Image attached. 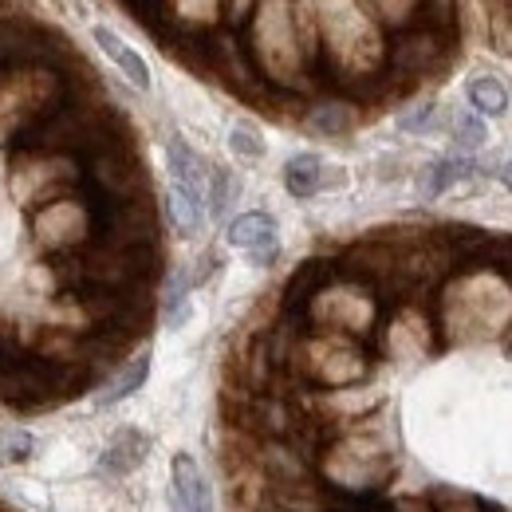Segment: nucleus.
I'll return each mask as SVG.
<instances>
[{"instance_id": "nucleus-1", "label": "nucleus", "mask_w": 512, "mask_h": 512, "mask_svg": "<svg viewBox=\"0 0 512 512\" xmlns=\"http://www.w3.org/2000/svg\"><path fill=\"white\" fill-rule=\"evenodd\" d=\"M241 426L296 453L280 512H512V406H453V426L406 446L367 414H316L284 394H253Z\"/></svg>"}, {"instance_id": "nucleus-2", "label": "nucleus", "mask_w": 512, "mask_h": 512, "mask_svg": "<svg viewBox=\"0 0 512 512\" xmlns=\"http://www.w3.org/2000/svg\"><path fill=\"white\" fill-rule=\"evenodd\" d=\"M442 52H446V44L434 28H414V32H402L390 44V67L398 75H426L442 60Z\"/></svg>"}, {"instance_id": "nucleus-3", "label": "nucleus", "mask_w": 512, "mask_h": 512, "mask_svg": "<svg viewBox=\"0 0 512 512\" xmlns=\"http://www.w3.org/2000/svg\"><path fill=\"white\" fill-rule=\"evenodd\" d=\"M229 241L253 256V264H272L276 253H280L276 221H272L268 213H241V217L229 225Z\"/></svg>"}, {"instance_id": "nucleus-4", "label": "nucleus", "mask_w": 512, "mask_h": 512, "mask_svg": "<svg viewBox=\"0 0 512 512\" xmlns=\"http://www.w3.org/2000/svg\"><path fill=\"white\" fill-rule=\"evenodd\" d=\"M166 162H170V178H174V186L186 190L190 197H197V201L205 205V197H209V190H213V178H209L205 162L193 154L182 138H170V146H166Z\"/></svg>"}, {"instance_id": "nucleus-5", "label": "nucleus", "mask_w": 512, "mask_h": 512, "mask_svg": "<svg viewBox=\"0 0 512 512\" xmlns=\"http://www.w3.org/2000/svg\"><path fill=\"white\" fill-rule=\"evenodd\" d=\"M174 512H213L209 481L201 477L190 453L174 457Z\"/></svg>"}, {"instance_id": "nucleus-6", "label": "nucleus", "mask_w": 512, "mask_h": 512, "mask_svg": "<svg viewBox=\"0 0 512 512\" xmlns=\"http://www.w3.org/2000/svg\"><path fill=\"white\" fill-rule=\"evenodd\" d=\"M91 36H95V44H99V48H103V52L115 60V67L127 75L138 91H150V67H146V60H142V56L130 48L119 32H111V28H103V24H99Z\"/></svg>"}, {"instance_id": "nucleus-7", "label": "nucleus", "mask_w": 512, "mask_h": 512, "mask_svg": "<svg viewBox=\"0 0 512 512\" xmlns=\"http://www.w3.org/2000/svg\"><path fill=\"white\" fill-rule=\"evenodd\" d=\"M146 438L138 434V430H119L115 434V442L103 449V469H111V473H130L134 465H142V457H146Z\"/></svg>"}, {"instance_id": "nucleus-8", "label": "nucleus", "mask_w": 512, "mask_h": 512, "mask_svg": "<svg viewBox=\"0 0 512 512\" xmlns=\"http://www.w3.org/2000/svg\"><path fill=\"white\" fill-rule=\"evenodd\" d=\"M284 186L292 197H312L323 186V162L316 154H296L284 166Z\"/></svg>"}, {"instance_id": "nucleus-9", "label": "nucleus", "mask_w": 512, "mask_h": 512, "mask_svg": "<svg viewBox=\"0 0 512 512\" xmlns=\"http://www.w3.org/2000/svg\"><path fill=\"white\" fill-rule=\"evenodd\" d=\"M469 103L477 107V115H505L509 111V91H505V83L501 79H493V75H481V79H473L469 83Z\"/></svg>"}, {"instance_id": "nucleus-10", "label": "nucleus", "mask_w": 512, "mask_h": 512, "mask_svg": "<svg viewBox=\"0 0 512 512\" xmlns=\"http://www.w3.org/2000/svg\"><path fill=\"white\" fill-rule=\"evenodd\" d=\"M465 174H473V162L469 158H442L426 170V182H422V193L426 197H438L442 190H449L453 182H461Z\"/></svg>"}, {"instance_id": "nucleus-11", "label": "nucleus", "mask_w": 512, "mask_h": 512, "mask_svg": "<svg viewBox=\"0 0 512 512\" xmlns=\"http://www.w3.org/2000/svg\"><path fill=\"white\" fill-rule=\"evenodd\" d=\"M146 375H150V355H138L134 363H127L111 383H107V390H103V402L111 406V402H123L127 394H134L138 386L146 383Z\"/></svg>"}, {"instance_id": "nucleus-12", "label": "nucleus", "mask_w": 512, "mask_h": 512, "mask_svg": "<svg viewBox=\"0 0 512 512\" xmlns=\"http://www.w3.org/2000/svg\"><path fill=\"white\" fill-rule=\"evenodd\" d=\"M170 221L178 225L182 237H193V233L201 229V201L174 186V190H170Z\"/></svg>"}, {"instance_id": "nucleus-13", "label": "nucleus", "mask_w": 512, "mask_h": 512, "mask_svg": "<svg viewBox=\"0 0 512 512\" xmlns=\"http://www.w3.org/2000/svg\"><path fill=\"white\" fill-rule=\"evenodd\" d=\"M316 130L323 134H343V130L351 127V107H343V103H323L312 111V119H308Z\"/></svg>"}, {"instance_id": "nucleus-14", "label": "nucleus", "mask_w": 512, "mask_h": 512, "mask_svg": "<svg viewBox=\"0 0 512 512\" xmlns=\"http://www.w3.org/2000/svg\"><path fill=\"white\" fill-rule=\"evenodd\" d=\"M229 146H233L241 158H249V162L264 158V142H260V134H256L253 127H233V134H229Z\"/></svg>"}, {"instance_id": "nucleus-15", "label": "nucleus", "mask_w": 512, "mask_h": 512, "mask_svg": "<svg viewBox=\"0 0 512 512\" xmlns=\"http://www.w3.org/2000/svg\"><path fill=\"white\" fill-rule=\"evenodd\" d=\"M237 197V182L225 174V170H217L213 174V190H209V201H213V213H225V205Z\"/></svg>"}, {"instance_id": "nucleus-16", "label": "nucleus", "mask_w": 512, "mask_h": 512, "mask_svg": "<svg viewBox=\"0 0 512 512\" xmlns=\"http://www.w3.org/2000/svg\"><path fill=\"white\" fill-rule=\"evenodd\" d=\"M457 138H461V146H469V150L481 146V142H485V123H481L477 115H461V119H457Z\"/></svg>"}, {"instance_id": "nucleus-17", "label": "nucleus", "mask_w": 512, "mask_h": 512, "mask_svg": "<svg viewBox=\"0 0 512 512\" xmlns=\"http://www.w3.org/2000/svg\"><path fill=\"white\" fill-rule=\"evenodd\" d=\"M430 123H434V107H422V111H414V115H406V119H402L398 127H402V130H426V127H430Z\"/></svg>"}, {"instance_id": "nucleus-18", "label": "nucleus", "mask_w": 512, "mask_h": 512, "mask_svg": "<svg viewBox=\"0 0 512 512\" xmlns=\"http://www.w3.org/2000/svg\"><path fill=\"white\" fill-rule=\"evenodd\" d=\"M28 449H32V442H28L24 434H16V438H8V453H12V457H24Z\"/></svg>"}, {"instance_id": "nucleus-19", "label": "nucleus", "mask_w": 512, "mask_h": 512, "mask_svg": "<svg viewBox=\"0 0 512 512\" xmlns=\"http://www.w3.org/2000/svg\"><path fill=\"white\" fill-rule=\"evenodd\" d=\"M505 186H509V190H512V162H509V166H505Z\"/></svg>"}]
</instances>
